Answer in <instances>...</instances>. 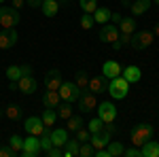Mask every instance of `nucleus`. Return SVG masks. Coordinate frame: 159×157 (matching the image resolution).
<instances>
[{"instance_id": "40", "label": "nucleus", "mask_w": 159, "mask_h": 157, "mask_svg": "<svg viewBox=\"0 0 159 157\" xmlns=\"http://www.w3.org/2000/svg\"><path fill=\"white\" fill-rule=\"evenodd\" d=\"M47 155H49V157H61V155H64V151H61V146H55V145H53L49 151H47Z\"/></svg>"}, {"instance_id": "37", "label": "nucleus", "mask_w": 159, "mask_h": 157, "mask_svg": "<svg viewBox=\"0 0 159 157\" xmlns=\"http://www.w3.org/2000/svg\"><path fill=\"white\" fill-rule=\"evenodd\" d=\"M93 24H96V21H93V15H91V13H83V17H81V28H83V30H91Z\"/></svg>"}, {"instance_id": "45", "label": "nucleus", "mask_w": 159, "mask_h": 157, "mask_svg": "<svg viewBox=\"0 0 159 157\" xmlns=\"http://www.w3.org/2000/svg\"><path fill=\"white\" fill-rule=\"evenodd\" d=\"M110 45H112V49H115V51H119V49H123V43L119 40V38H117L115 43H110Z\"/></svg>"}, {"instance_id": "49", "label": "nucleus", "mask_w": 159, "mask_h": 157, "mask_svg": "<svg viewBox=\"0 0 159 157\" xmlns=\"http://www.w3.org/2000/svg\"><path fill=\"white\" fill-rule=\"evenodd\" d=\"M2 2H4V0H0V4H2Z\"/></svg>"}, {"instance_id": "32", "label": "nucleus", "mask_w": 159, "mask_h": 157, "mask_svg": "<svg viewBox=\"0 0 159 157\" xmlns=\"http://www.w3.org/2000/svg\"><path fill=\"white\" fill-rule=\"evenodd\" d=\"M104 149L108 151V155H110V157L123 155V151H125V149H123V145H121V142H112V140H110V142H108V145H106V146H104Z\"/></svg>"}, {"instance_id": "41", "label": "nucleus", "mask_w": 159, "mask_h": 157, "mask_svg": "<svg viewBox=\"0 0 159 157\" xmlns=\"http://www.w3.org/2000/svg\"><path fill=\"white\" fill-rule=\"evenodd\" d=\"M0 157H15V153H13V149L9 145H7V146L0 145Z\"/></svg>"}, {"instance_id": "22", "label": "nucleus", "mask_w": 159, "mask_h": 157, "mask_svg": "<svg viewBox=\"0 0 159 157\" xmlns=\"http://www.w3.org/2000/svg\"><path fill=\"white\" fill-rule=\"evenodd\" d=\"M51 140H53L55 146H64L66 140H68V132L64 127H55V130H51Z\"/></svg>"}, {"instance_id": "35", "label": "nucleus", "mask_w": 159, "mask_h": 157, "mask_svg": "<svg viewBox=\"0 0 159 157\" xmlns=\"http://www.w3.org/2000/svg\"><path fill=\"white\" fill-rule=\"evenodd\" d=\"M79 2H81L83 13H93L98 9V0H79Z\"/></svg>"}, {"instance_id": "18", "label": "nucleus", "mask_w": 159, "mask_h": 157, "mask_svg": "<svg viewBox=\"0 0 159 157\" xmlns=\"http://www.w3.org/2000/svg\"><path fill=\"white\" fill-rule=\"evenodd\" d=\"M140 155L142 157H159V142L157 140H147L140 146Z\"/></svg>"}, {"instance_id": "39", "label": "nucleus", "mask_w": 159, "mask_h": 157, "mask_svg": "<svg viewBox=\"0 0 159 157\" xmlns=\"http://www.w3.org/2000/svg\"><path fill=\"white\" fill-rule=\"evenodd\" d=\"M123 155H125V157H142V155H140V146H132V149H125V151H123Z\"/></svg>"}, {"instance_id": "50", "label": "nucleus", "mask_w": 159, "mask_h": 157, "mask_svg": "<svg viewBox=\"0 0 159 157\" xmlns=\"http://www.w3.org/2000/svg\"><path fill=\"white\" fill-rule=\"evenodd\" d=\"M153 2H159V0H153Z\"/></svg>"}, {"instance_id": "2", "label": "nucleus", "mask_w": 159, "mask_h": 157, "mask_svg": "<svg viewBox=\"0 0 159 157\" xmlns=\"http://www.w3.org/2000/svg\"><path fill=\"white\" fill-rule=\"evenodd\" d=\"M153 40H155V34H153L151 30H138V32L132 34V43H129V45H132L136 51H142V49L151 47Z\"/></svg>"}, {"instance_id": "27", "label": "nucleus", "mask_w": 159, "mask_h": 157, "mask_svg": "<svg viewBox=\"0 0 159 157\" xmlns=\"http://www.w3.org/2000/svg\"><path fill=\"white\" fill-rule=\"evenodd\" d=\"M40 119H43V123H45V127H51V125H55L57 113H55V109H45L43 115H40Z\"/></svg>"}, {"instance_id": "28", "label": "nucleus", "mask_w": 159, "mask_h": 157, "mask_svg": "<svg viewBox=\"0 0 159 157\" xmlns=\"http://www.w3.org/2000/svg\"><path fill=\"white\" fill-rule=\"evenodd\" d=\"M9 146L13 149V153H15V155H19V153H21V149H24V138H21V136H17V134H13L11 138H9Z\"/></svg>"}, {"instance_id": "1", "label": "nucleus", "mask_w": 159, "mask_h": 157, "mask_svg": "<svg viewBox=\"0 0 159 157\" xmlns=\"http://www.w3.org/2000/svg\"><path fill=\"white\" fill-rule=\"evenodd\" d=\"M151 138H153V125H148V123H140L132 130V145L134 146H142Z\"/></svg>"}, {"instance_id": "20", "label": "nucleus", "mask_w": 159, "mask_h": 157, "mask_svg": "<svg viewBox=\"0 0 159 157\" xmlns=\"http://www.w3.org/2000/svg\"><path fill=\"white\" fill-rule=\"evenodd\" d=\"M106 76L102 74V76H93V79H89V83H87V89L89 91H93L96 96H98L100 91H104L106 89V81H104Z\"/></svg>"}, {"instance_id": "5", "label": "nucleus", "mask_w": 159, "mask_h": 157, "mask_svg": "<svg viewBox=\"0 0 159 157\" xmlns=\"http://www.w3.org/2000/svg\"><path fill=\"white\" fill-rule=\"evenodd\" d=\"M19 11L15 7H0V25L2 28H15L19 24Z\"/></svg>"}, {"instance_id": "29", "label": "nucleus", "mask_w": 159, "mask_h": 157, "mask_svg": "<svg viewBox=\"0 0 159 157\" xmlns=\"http://www.w3.org/2000/svg\"><path fill=\"white\" fill-rule=\"evenodd\" d=\"M57 117L61 119H70L72 117V102H64V104H57Z\"/></svg>"}, {"instance_id": "26", "label": "nucleus", "mask_w": 159, "mask_h": 157, "mask_svg": "<svg viewBox=\"0 0 159 157\" xmlns=\"http://www.w3.org/2000/svg\"><path fill=\"white\" fill-rule=\"evenodd\" d=\"M21 115H24V109L19 106V104H9L7 109H4V117L11 121H17L21 119Z\"/></svg>"}, {"instance_id": "36", "label": "nucleus", "mask_w": 159, "mask_h": 157, "mask_svg": "<svg viewBox=\"0 0 159 157\" xmlns=\"http://www.w3.org/2000/svg\"><path fill=\"white\" fill-rule=\"evenodd\" d=\"M79 157H93V146H91V142H81V146H79Z\"/></svg>"}, {"instance_id": "33", "label": "nucleus", "mask_w": 159, "mask_h": 157, "mask_svg": "<svg viewBox=\"0 0 159 157\" xmlns=\"http://www.w3.org/2000/svg\"><path fill=\"white\" fill-rule=\"evenodd\" d=\"M87 130L91 134H96V132H102L104 130V121L100 119V117H96V119H91L89 123H87Z\"/></svg>"}, {"instance_id": "13", "label": "nucleus", "mask_w": 159, "mask_h": 157, "mask_svg": "<svg viewBox=\"0 0 159 157\" xmlns=\"http://www.w3.org/2000/svg\"><path fill=\"white\" fill-rule=\"evenodd\" d=\"M61 83H64V76H61V72L57 68H53V70H49V72L45 74V85H47V89L57 91Z\"/></svg>"}, {"instance_id": "16", "label": "nucleus", "mask_w": 159, "mask_h": 157, "mask_svg": "<svg viewBox=\"0 0 159 157\" xmlns=\"http://www.w3.org/2000/svg\"><path fill=\"white\" fill-rule=\"evenodd\" d=\"M61 102L60 91H53V89H47L43 94V106L45 109H57V104Z\"/></svg>"}, {"instance_id": "7", "label": "nucleus", "mask_w": 159, "mask_h": 157, "mask_svg": "<svg viewBox=\"0 0 159 157\" xmlns=\"http://www.w3.org/2000/svg\"><path fill=\"white\" fill-rule=\"evenodd\" d=\"M43 149H40V140H38V136H28L24 140V149H21V153L19 155H24V157H36L38 153H40Z\"/></svg>"}, {"instance_id": "43", "label": "nucleus", "mask_w": 159, "mask_h": 157, "mask_svg": "<svg viewBox=\"0 0 159 157\" xmlns=\"http://www.w3.org/2000/svg\"><path fill=\"white\" fill-rule=\"evenodd\" d=\"M32 9H40V4H43V0H25Z\"/></svg>"}, {"instance_id": "38", "label": "nucleus", "mask_w": 159, "mask_h": 157, "mask_svg": "<svg viewBox=\"0 0 159 157\" xmlns=\"http://www.w3.org/2000/svg\"><path fill=\"white\" fill-rule=\"evenodd\" d=\"M89 138H91V132L87 127H79L76 130V140L79 142H89Z\"/></svg>"}, {"instance_id": "25", "label": "nucleus", "mask_w": 159, "mask_h": 157, "mask_svg": "<svg viewBox=\"0 0 159 157\" xmlns=\"http://www.w3.org/2000/svg\"><path fill=\"white\" fill-rule=\"evenodd\" d=\"M79 146H81V142L76 138L66 140V145H64V157H79Z\"/></svg>"}, {"instance_id": "48", "label": "nucleus", "mask_w": 159, "mask_h": 157, "mask_svg": "<svg viewBox=\"0 0 159 157\" xmlns=\"http://www.w3.org/2000/svg\"><path fill=\"white\" fill-rule=\"evenodd\" d=\"M2 115H4V113H2V110H0V117H2Z\"/></svg>"}, {"instance_id": "12", "label": "nucleus", "mask_w": 159, "mask_h": 157, "mask_svg": "<svg viewBox=\"0 0 159 157\" xmlns=\"http://www.w3.org/2000/svg\"><path fill=\"white\" fill-rule=\"evenodd\" d=\"M110 136H112V134H110L108 130H102V132L91 134L89 142H91V146H93V151H98V149H104V146L110 142Z\"/></svg>"}, {"instance_id": "46", "label": "nucleus", "mask_w": 159, "mask_h": 157, "mask_svg": "<svg viewBox=\"0 0 159 157\" xmlns=\"http://www.w3.org/2000/svg\"><path fill=\"white\" fill-rule=\"evenodd\" d=\"M24 4H25V0H13V7H17V11H19Z\"/></svg>"}, {"instance_id": "23", "label": "nucleus", "mask_w": 159, "mask_h": 157, "mask_svg": "<svg viewBox=\"0 0 159 157\" xmlns=\"http://www.w3.org/2000/svg\"><path fill=\"white\" fill-rule=\"evenodd\" d=\"M119 32H121V34H134L136 32L134 17H121V21H119Z\"/></svg>"}, {"instance_id": "11", "label": "nucleus", "mask_w": 159, "mask_h": 157, "mask_svg": "<svg viewBox=\"0 0 159 157\" xmlns=\"http://www.w3.org/2000/svg\"><path fill=\"white\" fill-rule=\"evenodd\" d=\"M17 45V30L15 28H4L0 32V49H11Z\"/></svg>"}, {"instance_id": "24", "label": "nucleus", "mask_w": 159, "mask_h": 157, "mask_svg": "<svg viewBox=\"0 0 159 157\" xmlns=\"http://www.w3.org/2000/svg\"><path fill=\"white\" fill-rule=\"evenodd\" d=\"M110 13L112 11H108L106 7H98L91 15H93V21H96V24H108L110 21Z\"/></svg>"}, {"instance_id": "30", "label": "nucleus", "mask_w": 159, "mask_h": 157, "mask_svg": "<svg viewBox=\"0 0 159 157\" xmlns=\"http://www.w3.org/2000/svg\"><path fill=\"white\" fill-rule=\"evenodd\" d=\"M7 79H9V81H17V79H19V76H24V66H9V68H7Z\"/></svg>"}, {"instance_id": "15", "label": "nucleus", "mask_w": 159, "mask_h": 157, "mask_svg": "<svg viewBox=\"0 0 159 157\" xmlns=\"http://www.w3.org/2000/svg\"><path fill=\"white\" fill-rule=\"evenodd\" d=\"M123 72V68L119 66V62H115V60H108V62H104V68H102V74L106 76V79H115V76H121Z\"/></svg>"}, {"instance_id": "4", "label": "nucleus", "mask_w": 159, "mask_h": 157, "mask_svg": "<svg viewBox=\"0 0 159 157\" xmlns=\"http://www.w3.org/2000/svg\"><path fill=\"white\" fill-rule=\"evenodd\" d=\"M60 98L64 100V102H76L79 100V96H81V87L74 83V81H64V83L60 85Z\"/></svg>"}, {"instance_id": "31", "label": "nucleus", "mask_w": 159, "mask_h": 157, "mask_svg": "<svg viewBox=\"0 0 159 157\" xmlns=\"http://www.w3.org/2000/svg\"><path fill=\"white\" fill-rule=\"evenodd\" d=\"M66 123H68V132H76L79 127H83V117L81 115H72L70 119H66Z\"/></svg>"}, {"instance_id": "44", "label": "nucleus", "mask_w": 159, "mask_h": 157, "mask_svg": "<svg viewBox=\"0 0 159 157\" xmlns=\"http://www.w3.org/2000/svg\"><path fill=\"white\" fill-rule=\"evenodd\" d=\"M110 21H112V24L117 25L119 21H121V15H119V13H110Z\"/></svg>"}, {"instance_id": "19", "label": "nucleus", "mask_w": 159, "mask_h": 157, "mask_svg": "<svg viewBox=\"0 0 159 157\" xmlns=\"http://www.w3.org/2000/svg\"><path fill=\"white\" fill-rule=\"evenodd\" d=\"M121 76H123V79H125L129 85H132V83H138V81H140L142 72H140V68H138V66H127V68H123Z\"/></svg>"}, {"instance_id": "21", "label": "nucleus", "mask_w": 159, "mask_h": 157, "mask_svg": "<svg viewBox=\"0 0 159 157\" xmlns=\"http://www.w3.org/2000/svg\"><path fill=\"white\" fill-rule=\"evenodd\" d=\"M151 4H153V0H134L132 4H129V9L134 15H144V13L151 9Z\"/></svg>"}, {"instance_id": "6", "label": "nucleus", "mask_w": 159, "mask_h": 157, "mask_svg": "<svg viewBox=\"0 0 159 157\" xmlns=\"http://www.w3.org/2000/svg\"><path fill=\"white\" fill-rule=\"evenodd\" d=\"M76 102H79V110L85 113V115L87 113H93V110L98 109V98H96L93 91H89V89L87 91H81V96H79Z\"/></svg>"}, {"instance_id": "42", "label": "nucleus", "mask_w": 159, "mask_h": 157, "mask_svg": "<svg viewBox=\"0 0 159 157\" xmlns=\"http://www.w3.org/2000/svg\"><path fill=\"white\" fill-rule=\"evenodd\" d=\"M119 40H121L123 45H129V43H132V34H121V36H119Z\"/></svg>"}, {"instance_id": "10", "label": "nucleus", "mask_w": 159, "mask_h": 157, "mask_svg": "<svg viewBox=\"0 0 159 157\" xmlns=\"http://www.w3.org/2000/svg\"><path fill=\"white\" fill-rule=\"evenodd\" d=\"M24 130L28 134H32V136H40V134L45 132V123H43V119H40L38 115H34V117H28V119H25Z\"/></svg>"}, {"instance_id": "17", "label": "nucleus", "mask_w": 159, "mask_h": 157, "mask_svg": "<svg viewBox=\"0 0 159 157\" xmlns=\"http://www.w3.org/2000/svg\"><path fill=\"white\" fill-rule=\"evenodd\" d=\"M60 0H43V4H40V11L45 17H55L57 11H60Z\"/></svg>"}, {"instance_id": "9", "label": "nucleus", "mask_w": 159, "mask_h": 157, "mask_svg": "<svg viewBox=\"0 0 159 157\" xmlns=\"http://www.w3.org/2000/svg\"><path fill=\"white\" fill-rule=\"evenodd\" d=\"M17 89H19L24 96L34 94V91H36V79H34L32 74H24V76H19V79H17Z\"/></svg>"}, {"instance_id": "3", "label": "nucleus", "mask_w": 159, "mask_h": 157, "mask_svg": "<svg viewBox=\"0 0 159 157\" xmlns=\"http://www.w3.org/2000/svg\"><path fill=\"white\" fill-rule=\"evenodd\" d=\"M127 91H129V83H127L123 76H115V79H110V83H108L110 98H115V100H123V98L127 96Z\"/></svg>"}, {"instance_id": "14", "label": "nucleus", "mask_w": 159, "mask_h": 157, "mask_svg": "<svg viewBox=\"0 0 159 157\" xmlns=\"http://www.w3.org/2000/svg\"><path fill=\"white\" fill-rule=\"evenodd\" d=\"M119 38V28L115 24H104L100 30V40L102 43H115Z\"/></svg>"}, {"instance_id": "34", "label": "nucleus", "mask_w": 159, "mask_h": 157, "mask_svg": "<svg viewBox=\"0 0 159 157\" xmlns=\"http://www.w3.org/2000/svg\"><path fill=\"white\" fill-rule=\"evenodd\" d=\"M74 83L79 85L81 89H85V87H87V83H89V76H87L85 70H79V72L74 74Z\"/></svg>"}, {"instance_id": "47", "label": "nucleus", "mask_w": 159, "mask_h": 157, "mask_svg": "<svg viewBox=\"0 0 159 157\" xmlns=\"http://www.w3.org/2000/svg\"><path fill=\"white\" fill-rule=\"evenodd\" d=\"M153 34H155V36H159V24L155 25V30H153Z\"/></svg>"}, {"instance_id": "8", "label": "nucleus", "mask_w": 159, "mask_h": 157, "mask_svg": "<svg viewBox=\"0 0 159 157\" xmlns=\"http://www.w3.org/2000/svg\"><path fill=\"white\" fill-rule=\"evenodd\" d=\"M98 117L104 123H115V119H117V106L112 104V102H102V104H98Z\"/></svg>"}]
</instances>
